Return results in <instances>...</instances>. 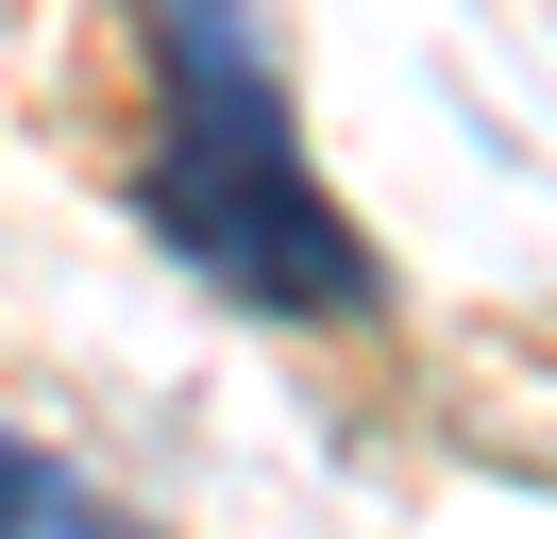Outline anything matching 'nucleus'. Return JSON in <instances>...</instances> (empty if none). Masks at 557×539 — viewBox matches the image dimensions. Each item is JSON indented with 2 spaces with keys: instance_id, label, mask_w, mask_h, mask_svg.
Listing matches in <instances>:
<instances>
[{
  "instance_id": "2",
  "label": "nucleus",
  "mask_w": 557,
  "mask_h": 539,
  "mask_svg": "<svg viewBox=\"0 0 557 539\" xmlns=\"http://www.w3.org/2000/svg\"><path fill=\"white\" fill-rule=\"evenodd\" d=\"M0 539H136V523H102V505L69 489V455H35V438L0 422Z\"/></svg>"
},
{
  "instance_id": "1",
  "label": "nucleus",
  "mask_w": 557,
  "mask_h": 539,
  "mask_svg": "<svg viewBox=\"0 0 557 539\" xmlns=\"http://www.w3.org/2000/svg\"><path fill=\"white\" fill-rule=\"evenodd\" d=\"M136 220L220 303H271V321H372L388 303L372 236L305 168V118H287V67L253 34V0H152V168H136Z\"/></svg>"
}]
</instances>
